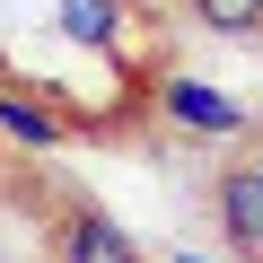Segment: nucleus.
Instances as JSON below:
<instances>
[{
    "label": "nucleus",
    "instance_id": "3",
    "mask_svg": "<svg viewBox=\"0 0 263 263\" xmlns=\"http://www.w3.org/2000/svg\"><path fill=\"white\" fill-rule=\"evenodd\" d=\"M219 219H228V237H237V246H254V254H263V176H254V167L219 176Z\"/></svg>",
    "mask_w": 263,
    "mask_h": 263
},
{
    "label": "nucleus",
    "instance_id": "7",
    "mask_svg": "<svg viewBox=\"0 0 263 263\" xmlns=\"http://www.w3.org/2000/svg\"><path fill=\"white\" fill-rule=\"evenodd\" d=\"M0 79H9V53H0Z\"/></svg>",
    "mask_w": 263,
    "mask_h": 263
},
{
    "label": "nucleus",
    "instance_id": "8",
    "mask_svg": "<svg viewBox=\"0 0 263 263\" xmlns=\"http://www.w3.org/2000/svg\"><path fill=\"white\" fill-rule=\"evenodd\" d=\"M254 176H263V158H254Z\"/></svg>",
    "mask_w": 263,
    "mask_h": 263
},
{
    "label": "nucleus",
    "instance_id": "1",
    "mask_svg": "<svg viewBox=\"0 0 263 263\" xmlns=\"http://www.w3.org/2000/svg\"><path fill=\"white\" fill-rule=\"evenodd\" d=\"M158 105H167L184 132H202V141H237V132H246V105H237V97H219L211 79H167V88H158Z\"/></svg>",
    "mask_w": 263,
    "mask_h": 263
},
{
    "label": "nucleus",
    "instance_id": "6",
    "mask_svg": "<svg viewBox=\"0 0 263 263\" xmlns=\"http://www.w3.org/2000/svg\"><path fill=\"white\" fill-rule=\"evenodd\" d=\"M193 18H202L211 35H254V27H263V0H193Z\"/></svg>",
    "mask_w": 263,
    "mask_h": 263
},
{
    "label": "nucleus",
    "instance_id": "4",
    "mask_svg": "<svg viewBox=\"0 0 263 263\" xmlns=\"http://www.w3.org/2000/svg\"><path fill=\"white\" fill-rule=\"evenodd\" d=\"M0 132H9V141H27V149H53L70 123H62L44 97H27V88H0Z\"/></svg>",
    "mask_w": 263,
    "mask_h": 263
},
{
    "label": "nucleus",
    "instance_id": "2",
    "mask_svg": "<svg viewBox=\"0 0 263 263\" xmlns=\"http://www.w3.org/2000/svg\"><path fill=\"white\" fill-rule=\"evenodd\" d=\"M62 263H141V246L105 211H79V219H62Z\"/></svg>",
    "mask_w": 263,
    "mask_h": 263
},
{
    "label": "nucleus",
    "instance_id": "5",
    "mask_svg": "<svg viewBox=\"0 0 263 263\" xmlns=\"http://www.w3.org/2000/svg\"><path fill=\"white\" fill-rule=\"evenodd\" d=\"M62 35L70 44H114L123 35V0H62Z\"/></svg>",
    "mask_w": 263,
    "mask_h": 263
}]
</instances>
